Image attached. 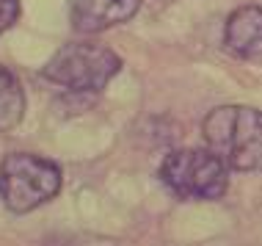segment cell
<instances>
[{
	"mask_svg": "<svg viewBox=\"0 0 262 246\" xmlns=\"http://www.w3.org/2000/svg\"><path fill=\"white\" fill-rule=\"evenodd\" d=\"M204 141L235 172H262V111L221 105L202 125Z\"/></svg>",
	"mask_w": 262,
	"mask_h": 246,
	"instance_id": "6da1fadb",
	"label": "cell"
},
{
	"mask_svg": "<svg viewBox=\"0 0 262 246\" xmlns=\"http://www.w3.org/2000/svg\"><path fill=\"white\" fill-rule=\"evenodd\" d=\"M58 191L61 169L53 160L31 152H11L0 160V202L11 213H31Z\"/></svg>",
	"mask_w": 262,
	"mask_h": 246,
	"instance_id": "7a4b0ae2",
	"label": "cell"
},
{
	"mask_svg": "<svg viewBox=\"0 0 262 246\" xmlns=\"http://www.w3.org/2000/svg\"><path fill=\"white\" fill-rule=\"evenodd\" d=\"M119 69H122V58L111 47L94 42H72L47 61L41 78L61 89L89 94V91H102Z\"/></svg>",
	"mask_w": 262,
	"mask_h": 246,
	"instance_id": "3957f363",
	"label": "cell"
},
{
	"mask_svg": "<svg viewBox=\"0 0 262 246\" xmlns=\"http://www.w3.org/2000/svg\"><path fill=\"white\" fill-rule=\"evenodd\" d=\"M160 180L180 199H218L229 188V166L212 150H174L160 163Z\"/></svg>",
	"mask_w": 262,
	"mask_h": 246,
	"instance_id": "277c9868",
	"label": "cell"
},
{
	"mask_svg": "<svg viewBox=\"0 0 262 246\" xmlns=\"http://www.w3.org/2000/svg\"><path fill=\"white\" fill-rule=\"evenodd\" d=\"M141 0H69V23L77 33H100L127 23Z\"/></svg>",
	"mask_w": 262,
	"mask_h": 246,
	"instance_id": "5b68a950",
	"label": "cell"
},
{
	"mask_svg": "<svg viewBox=\"0 0 262 246\" xmlns=\"http://www.w3.org/2000/svg\"><path fill=\"white\" fill-rule=\"evenodd\" d=\"M226 50L237 58H262V6H243L232 11L224 28Z\"/></svg>",
	"mask_w": 262,
	"mask_h": 246,
	"instance_id": "8992f818",
	"label": "cell"
},
{
	"mask_svg": "<svg viewBox=\"0 0 262 246\" xmlns=\"http://www.w3.org/2000/svg\"><path fill=\"white\" fill-rule=\"evenodd\" d=\"M25 116V91L17 75L0 67V130H11Z\"/></svg>",
	"mask_w": 262,
	"mask_h": 246,
	"instance_id": "52a82bcc",
	"label": "cell"
},
{
	"mask_svg": "<svg viewBox=\"0 0 262 246\" xmlns=\"http://www.w3.org/2000/svg\"><path fill=\"white\" fill-rule=\"evenodd\" d=\"M19 19V0H0V36Z\"/></svg>",
	"mask_w": 262,
	"mask_h": 246,
	"instance_id": "ba28073f",
	"label": "cell"
}]
</instances>
